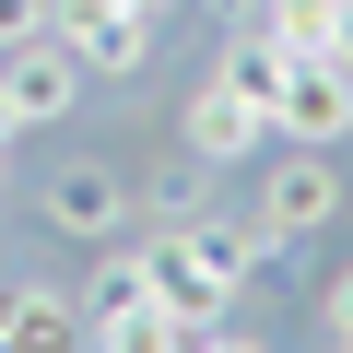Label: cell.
<instances>
[{
  "instance_id": "cell-13",
  "label": "cell",
  "mask_w": 353,
  "mask_h": 353,
  "mask_svg": "<svg viewBox=\"0 0 353 353\" xmlns=\"http://www.w3.org/2000/svg\"><path fill=\"white\" fill-rule=\"evenodd\" d=\"M189 353H271L259 330H236V318H212V330H189Z\"/></svg>"
},
{
  "instance_id": "cell-8",
  "label": "cell",
  "mask_w": 353,
  "mask_h": 353,
  "mask_svg": "<svg viewBox=\"0 0 353 353\" xmlns=\"http://www.w3.org/2000/svg\"><path fill=\"white\" fill-rule=\"evenodd\" d=\"M189 236H201V259H212V283H224L236 306H248V294H259V271L283 259V248H271L259 224H236V212H189Z\"/></svg>"
},
{
  "instance_id": "cell-4",
  "label": "cell",
  "mask_w": 353,
  "mask_h": 353,
  "mask_svg": "<svg viewBox=\"0 0 353 353\" xmlns=\"http://www.w3.org/2000/svg\"><path fill=\"white\" fill-rule=\"evenodd\" d=\"M71 106H83V59H71L59 36H36V48H12V59H0V141L59 130Z\"/></svg>"
},
{
  "instance_id": "cell-15",
  "label": "cell",
  "mask_w": 353,
  "mask_h": 353,
  "mask_svg": "<svg viewBox=\"0 0 353 353\" xmlns=\"http://www.w3.org/2000/svg\"><path fill=\"white\" fill-rule=\"evenodd\" d=\"M0 212H12V141H0Z\"/></svg>"
},
{
  "instance_id": "cell-12",
  "label": "cell",
  "mask_w": 353,
  "mask_h": 353,
  "mask_svg": "<svg viewBox=\"0 0 353 353\" xmlns=\"http://www.w3.org/2000/svg\"><path fill=\"white\" fill-rule=\"evenodd\" d=\"M36 36H48V0H0V59L36 48Z\"/></svg>"
},
{
  "instance_id": "cell-6",
  "label": "cell",
  "mask_w": 353,
  "mask_h": 353,
  "mask_svg": "<svg viewBox=\"0 0 353 353\" xmlns=\"http://www.w3.org/2000/svg\"><path fill=\"white\" fill-rule=\"evenodd\" d=\"M271 130H283V141H318V153H341V141H353V71H341L330 48L283 59V106H271Z\"/></svg>"
},
{
  "instance_id": "cell-2",
  "label": "cell",
  "mask_w": 353,
  "mask_h": 353,
  "mask_svg": "<svg viewBox=\"0 0 353 353\" xmlns=\"http://www.w3.org/2000/svg\"><path fill=\"white\" fill-rule=\"evenodd\" d=\"M48 36L83 59V83H130V71H153L165 12H141V0H48Z\"/></svg>"
},
{
  "instance_id": "cell-10",
  "label": "cell",
  "mask_w": 353,
  "mask_h": 353,
  "mask_svg": "<svg viewBox=\"0 0 353 353\" xmlns=\"http://www.w3.org/2000/svg\"><path fill=\"white\" fill-rule=\"evenodd\" d=\"M330 12H341V0H259L248 36H271L283 59H306V48H330Z\"/></svg>"
},
{
  "instance_id": "cell-5",
  "label": "cell",
  "mask_w": 353,
  "mask_h": 353,
  "mask_svg": "<svg viewBox=\"0 0 353 353\" xmlns=\"http://www.w3.org/2000/svg\"><path fill=\"white\" fill-rule=\"evenodd\" d=\"M176 141H189L201 165H259L283 130H271V106H248L224 71H201V83H189V106H176Z\"/></svg>"
},
{
  "instance_id": "cell-11",
  "label": "cell",
  "mask_w": 353,
  "mask_h": 353,
  "mask_svg": "<svg viewBox=\"0 0 353 353\" xmlns=\"http://www.w3.org/2000/svg\"><path fill=\"white\" fill-rule=\"evenodd\" d=\"M318 341H330V353H353V259H341V271H330V294H318Z\"/></svg>"
},
{
  "instance_id": "cell-9",
  "label": "cell",
  "mask_w": 353,
  "mask_h": 353,
  "mask_svg": "<svg viewBox=\"0 0 353 353\" xmlns=\"http://www.w3.org/2000/svg\"><path fill=\"white\" fill-rule=\"evenodd\" d=\"M212 176H224V165H201L189 141H176V165L141 176V224H189V212H212Z\"/></svg>"
},
{
  "instance_id": "cell-3",
  "label": "cell",
  "mask_w": 353,
  "mask_h": 353,
  "mask_svg": "<svg viewBox=\"0 0 353 353\" xmlns=\"http://www.w3.org/2000/svg\"><path fill=\"white\" fill-rule=\"evenodd\" d=\"M283 165H259V236L271 248H306V236H330L341 224V153H318V141H271Z\"/></svg>"
},
{
  "instance_id": "cell-7",
  "label": "cell",
  "mask_w": 353,
  "mask_h": 353,
  "mask_svg": "<svg viewBox=\"0 0 353 353\" xmlns=\"http://www.w3.org/2000/svg\"><path fill=\"white\" fill-rule=\"evenodd\" d=\"M0 353H83V306L59 283H12L0 294Z\"/></svg>"
},
{
  "instance_id": "cell-14",
  "label": "cell",
  "mask_w": 353,
  "mask_h": 353,
  "mask_svg": "<svg viewBox=\"0 0 353 353\" xmlns=\"http://www.w3.org/2000/svg\"><path fill=\"white\" fill-rule=\"evenodd\" d=\"M330 59L353 71V0H341V12H330Z\"/></svg>"
},
{
  "instance_id": "cell-16",
  "label": "cell",
  "mask_w": 353,
  "mask_h": 353,
  "mask_svg": "<svg viewBox=\"0 0 353 353\" xmlns=\"http://www.w3.org/2000/svg\"><path fill=\"white\" fill-rule=\"evenodd\" d=\"M141 12H176V0H141Z\"/></svg>"
},
{
  "instance_id": "cell-1",
  "label": "cell",
  "mask_w": 353,
  "mask_h": 353,
  "mask_svg": "<svg viewBox=\"0 0 353 353\" xmlns=\"http://www.w3.org/2000/svg\"><path fill=\"white\" fill-rule=\"evenodd\" d=\"M48 236H71V248H130L141 236V176L130 165H106V153H71V165H48Z\"/></svg>"
}]
</instances>
